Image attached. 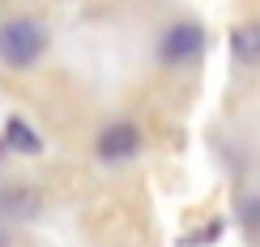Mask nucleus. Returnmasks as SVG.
<instances>
[{"mask_svg": "<svg viewBox=\"0 0 260 247\" xmlns=\"http://www.w3.org/2000/svg\"><path fill=\"white\" fill-rule=\"evenodd\" d=\"M43 47H47V30H43V21L35 17H9L0 21V60L9 64V68H30Z\"/></svg>", "mask_w": 260, "mask_h": 247, "instance_id": "nucleus-1", "label": "nucleus"}, {"mask_svg": "<svg viewBox=\"0 0 260 247\" xmlns=\"http://www.w3.org/2000/svg\"><path fill=\"white\" fill-rule=\"evenodd\" d=\"M197 51H201V26L197 21H179V26H171L162 34V60L179 64V60H192Z\"/></svg>", "mask_w": 260, "mask_h": 247, "instance_id": "nucleus-2", "label": "nucleus"}, {"mask_svg": "<svg viewBox=\"0 0 260 247\" xmlns=\"http://www.w3.org/2000/svg\"><path fill=\"white\" fill-rule=\"evenodd\" d=\"M133 149H137V128H128V124H111V128L99 136V154L107 158V162H115V158H128Z\"/></svg>", "mask_w": 260, "mask_h": 247, "instance_id": "nucleus-3", "label": "nucleus"}, {"mask_svg": "<svg viewBox=\"0 0 260 247\" xmlns=\"http://www.w3.org/2000/svg\"><path fill=\"white\" fill-rule=\"evenodd\" d=\"M231 51L239 64H260V21H243L231 34Z\"/></svg>", "mask_w": 260, "mask_h": 247, "instance_id": "nucleus-4", "label": "nucleus"}, {"mask_svg": "<svg viewBox=\"0 0 260 247\" xmlns=\"http://www.w3.org/2000/svg\"><path fill=\"white\" fill-rule=\"evenodd\" d=\"M9 145L26 149V154H39V136L30 132V124H21V120H9Z\"/></svg>", "mask_w": 260, "mask_h": 247, "instance_id": "nucleus-5", "label": "nucleus"}]
</instances>
